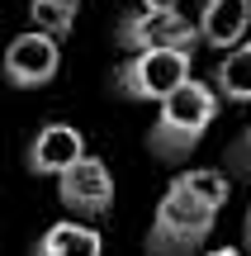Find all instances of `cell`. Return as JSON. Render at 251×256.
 I'll return each mask as SVG.
<instances>
[{
	"label": "cell",
	"mask_w": 251,
	"mask_h": 256,
	"mask_svg": "<svg viewBox=\"0 0 251 256\" xmlns=\"http://www.w3.org/2000/svg\"><path fill=\"white\" fill-rule=\"evenodd\" d=\"M218 104L223 100H218L214 81L190 76L176 95H166V100L157 104V119H152V128H147V152L157 156V162H171V166L185 162V156L204 142V133L214 128Z\"/></svg>",
	"instance_id": "1"
},
{
	"label": "cell",
	"mask_w": 251,
	"mask_h": 256,
	"mask_svg": "<svg viewBox=\"0 0 251 256\" xmlns=\"http://www.w3.org/2000/svg\"><path fill=\"white\" fill-rule=\"evenodd\" d=\"M218 214L209 204H199L180 180H171L157 200L147 228V256H204V242L214 238Z\"/></svg>",
	"instance_id": "2"
},
{
	"label": "cell",
	"mask_w": 251,
	"mask_h": 256,
	"mask_svg": "<svg viewBox=\"0 0 251 256\" xmlns=\"http://www.w3.org/2000/svg\"><path fill=\"white\" fill-rule=\"evenodd\" d=\"M195 76V52H133L114 66V90L138 104H161Z\"/></svg>",
	"instance_id": "3"
},
{
	"label": "cell",
	"mask_w": 251,
	"mask_h": 256,
	"mask_svg": "<svg viewBox=\"0 0 251 256\" xmlns=\"http://www.w3.org/2000/svg\"><path fill=\"white\" fill-rule=\"evenodd\" d=\"M123 52H195L199 48V28L190 14L180 10H133L119 19L114 28Z\"/></svg>",
	"instance_id": "4"
},
{
	"label": "cell",
	"mask_w": 251,
	"mask_h": 256,
	"mask_svg": "<svg viewBox=\"0 0 251 256\" xmlns=\"http://www.w3.org/2000/svg\"><path fill=\"white\" fill-rule=\"evenodd\" d=\"M114 171L104 166V156H90L85 152L76 166H66L62 176H57V200H62V209L71 214V218L81 223H95L104 218V214L114 209Z\"/></svg>",
	"instance_id": "5"
},
{
	"label": "cell",
	"mask_w": 251,
	"mask_h": 256,
	"mask_svg": "<svg viewBox=\"0 0 251 256\" xmlns=\"http://www.w3.org/2000/svg\"><path fill=\"white\" fill-rule=\"evenodd\" d=\"M62 72V43H52L38 28H24L5 43L0 52V76H5L14 90H38V86H52Z\"/></svg>",
	"instance_id": "6"
},
{
	"label": "cell",
	"mask_w": 251,
	"mask_h": 256,
	"mask_svg": "<svg viewBox=\"0 0 251 256\" xmlns=\"http://www.w3.org/2000/svg\"><path fill=\"white\" fill-rule=\"evenodd\" d=\"M85 156V138H81V128H71V124H62V119H52V124H43L33 138H28V147H24V166H28V176H62L66 166H76Z\"/></svg>",
	"instance_id": "7"
},
{
	"label": "cell",
	"mask_w": 251,
	"mask_h": 256,
	"mask_svg": "<svg viewBox=\"0 0 251 256\" xmlns=\"http://www.w3.org/2000/svg\"><path fill=\"white\" fill-rule=\"evenodd\" d=\"M195 28H199V43H204V48H214V52H233L237 43H247L251 0H204Z\"/></svg>",
	"instance_id": "8"
},
{
	"label": "cell",
	"mask_w": 251,
	"mask_h": 256,
	"mask_svg": "<svg viewBox=\"0 0 251 256\" xmlns=\"http://www.w3.org/2000/svg\"><path fill=\"white\" fill-rule=\"evenodd\" d=\"M28 256H104V238L95 223L81 218H57L52 228H43L33 238Z\"/></svg>",
	"instance_id": "9"
},
{
	"label": "cell",
	"mask_w": 251,
	"mask_h": 256,
	"mask_svg": "<svg viewBox=\"0 0 251 256\" xmlns=\"http://www.w3.org/2000/svg\"><path fill=\"white\" fill-rule=\"evenodd\" d=\"M214 90H218V100L251 104V43H237L233 52H223L218 76H214Z\"/></svg>",
	"instance_id": "10"
},
{
	"label": "cell",
	"mask_w": 251,
	"mask_h": 256,
	"mask_svg": "<svg viewBox=\"0 0 251 256\" xmlns=\"http://www.w3.org/2000/svg\"><path fill=\"white\" fill-rule=\"evenodd\" d=\"M76 10L71 0H28V19H33L38 34H47L52 43H66L76 34Z\"/></svg>",
	"instance_id": "11"
},
{
	"label": "cell",
	"mask_w": 251,
	"mask_h": 256,
	"mask_svg": "<svg viewBox=\"0 0 251 256\" xmlns=\"http://www.w3.org/2000/svg\"><path fill=\"white\" fill-rule=\"evenodd\" d=\"M176 180L185 185L199 204H209L214 214H223L228 194H233V180H228V171H218V166H195V171H180Z\"/></svg>",
	"instance_id": "12"
},
{
	"label": "cell",
	"mask_w": 251,
	"mask_h": 256,
	"mask_svg": "<svg viewBox=\"0 0 251 256\" xmlns=\"http://www.w3.org/2000/svg\"><path fill=\"white\" fill-rule=\"evenodd\" d=\"M223 166H228V180H251V119H247L242 133H237V142L228 147Z\"/></svg>",
	"instance_id": "13"
},
{
	"label": "cell",
	"mask_w": 251,
	"mask_h": 256,
	"mask_svg": "<svg viewBox=\"0 0 251 256\" xmlns=\"http://www.w3.org/2000/svg\"><path fill=\"white\" fill-rule=\"evenodd\" d=\"M142 10H180V0H138Z\"/></svg>",
	"instance_id": "14"
},
{
	"label": "cell",
	"mask_w": 251,
	"mask_h": 256,
	"mask_svg": "<svg viewBox=\"0 0 251 256\" xmlns=\"http://www.w3.org/2000/svg\"><path fill=\"white\" fill-rule=\"evenodd\" d=\"M242 238H247V252H251V204H247V218H242Z\"/></svg>",
	"instance_id": "15"
},
{
	"label": "cell",
	"mask_w": 251,
	"mask_h": 256,
	"mask_svg": "<svg viewBox=\"0 0 251 256\" xmlns=\"http://www.w3.org/2000/svg\"><path fill=\"white\" fill-rule=\"evenodd\" d=\"M204 256H242L237 247H214V252H204Z\"/></svg>",
	"instance_id": "16"
},
{
	"label": "cell",
	"mask_w": 251,
	"mask_h": 256,
	"mask_svg": "<svg viewBox=\"0 0 251 256\" xmlns=\"http://www.w3.org/2000/svg\"><path fill=\"white\" fill-rule=\"evenodd\" d=\"M71 5H81V0H71Z\"/></svg>",
	"instance_id": "17"
}]
</instances>
